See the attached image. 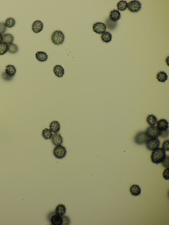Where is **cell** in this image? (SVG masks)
<instances>
[{
	"label": "cell",
	"instance_id": "1",
	"mask_svg": "<svg viewBox=\"0 0 169 225\" xmlns=\"http://www.w3.org/2000/svg\"><path fill=\"white\" fill-rule=\"evenodd\" d=\"M48 219L51 224L53 225H69L70 223L69 217L64 215L60 216L57 215L55 212L50 213Z\"/></svg>",
	"mask_w": 169,
	"mask_h": 225
},
{
	"label": "cell",
	"instance_id": "2",
	"mask_svg": "<svg viewBox=\"0 0 169 225\" xmlns=\"http://www.w3.org/2000/svg\"><path fill=\"white\" fill-rule=\"evenodd\" d=\"M165 151L161 148H158L153 150L151 155L152 162L156 164L162 163L166 158Z\"/></svg>",
	"mask_w": 169,
	"mask_h": 225
},
{
	"label": "cell",
	"instance_id": "3",
	"mask_svg": "<svg viewBox=\"0 0 169 225\" xmlns=\"http://www.w3.org/2000/svg\"><path fill=\"white\" fill-rule=\"evenodd\" d=\"M64 35L60 31H54L51 36V40L52 42L56 45L62 44L64 42Z\"/></svg>",
	"mask_w": 169,
	"mask_h": 225
},
{
	"label": "cell",
	"instance_id": "4",
	"mask_svg": "<svg viewBox=\"0 0 169 225\" xmlns=\"http://www.w3.org/2000/svg\"><path fill=\"white\" fill-rule=\"evenodd\" d=\"M53 153L54 155L56 158L60 159L65 157L67 151L66 148L61 145L54 147Z\"/></svg>",
	"mask_w": 169,
	"mask_h": 225
},
{
	"label": "cell",
	"instance_id": "5",
	"mask_svg": "<svg viewBox=\"0 0 169 225\" xmlns=\"http://www.w3.org/2000/svg\"><path fill=\"white\" fill-rule=\"evenodd\" d=\"M149 138L145 132L140 131L136 134L135 137L134 141L136 144L141 145L146 143Z\"/></svg>",
	"mask_w": 169,
	"mask_h": 225
},
{
	"label": "cell",
	"instance_id": "6",
	"mask_svg": "<svg viewBox=\"0 0 169 225\" xmlns=\"http://www.w3.org/2000/svg\"><path fill=\"white\" fill-rule=\"evenodd\" d=\"M147 136L150 138H158L160 136V131L155 126H150L145 131Z\"/></svg>",
	"mask_w": 169,
	"mask_h": 225
},
{
	"label": "cell",
	"instance_id": "7",
	"mask_svg": "<svg viewBox=\"0 0 169 225\" xmlns=\"http://www.w3.org/2000/svg\"><path fill=\"white\" fill-rule=\"evenodd\" d=\"M145 144L147 149L153 151L159 147L160 143L158 138H150Z\"/></svg>",
	"mask_w": 169,
	"mask_h": 225
},
{
	"label": "cell",
	"instance_id": "8",
	"mask_svg": "<svg viewBox=\"0 0 169 225\" xmlns=\"http://www.w3.org/2000/svg\"><path fill=\"white\" fill-rule=\"evenodd\" d=\"M127 8L130 12H137L141 9V4L137 1H132L127 4Z\"/></svg>",
	"mask_w": 169,
	"mask_h": 225
},
{
	"label": "cell",
	"instance_id": "9",
	"mask_svg": "<svg viewBox=\"0 0 169 225\" xmlns=\"http://www.w3.org/2000/svg\"><path fill=\"white\" fill-rule=\"evenodd\" d=\"M93 31L96 33L101 34L104 33L106 29L105 24L103 23L97 22L92 27Z\"/></svg>",
	"mask_w": 169,
	"mask_h": 225
},
{
	"label": "cell",
	"instance_id": "10",
	"mask_svg": "<svg viewBox=\"0 0 169 225\" xmlns=\"http://www.w3.org/2000/svg\"><path fill=\"white\" fill-rule=\"evenodd\" d=\"M51 141L55 146L61 145L63 143V140L61 134L59 133H54L51 138Z\"/></svg>",
	"mask_w": 169,
	"mask_h": 225
},
{
	"label": "cell",
	"instance_id": "11",
	"mask_svg": "<svg viewBox=\"0 0 169 225\" xmlns=\"http://www.w3.org/2000/svg\"><path fill=\"white\" fill-rule=\"evenodd\" d=\"M156 125V127L160 131H165L168 129L169 123L166 119H160L157 121Z\"/></svg>",
	"mask_w": 169,
	"mask_h": 225
},
{
	"label": "cell",
	"instance_id": "12",
	"mask_svg": "<svg viewBox=\"0 0 169 225\" xmlns=\"http://www.w3.org/2000/svg\"><path fill=\"white\" fill-rule=\"evenodd\" d=\"M43 28V24L42 22L37 20L34 22L32 26V29L35 34L39 33L41 32Z\"/></svg>",
	"mask_w": 169,
	"mask_h": 225
},
{
	"label": "cell",
	"instance_id": "13",
	"mask_svg": "<svg viewBox=\"0 0 169 225\" xmlns=\"http://www.w3.org/2000/svg\"><path fill=\"white\" fill-rule=\"evenodd\" d=\"M53 71L54 75L59 78L62 77L64 74V68L61 65H56L54 67Z\"/></svg>",
	"mask_w": 169,
	"mask_h": 225
},
{
	"label": "cell",
	"instance_id": "14",
	"mask_svg": "<svg viewBox=\"0 0 169 225\" xmlns=\"http://www.w3.org/2000/svg\"><path fill=\"white\" fill-rule=\"evenodd\" d=\"M130 192L132 195L137 196H140L141 193V189L140 186L137 185H133L130 189Z\"/></svg>",
	"mask_w": 169,
	"mask_h": 225
},
{
	"label": "cell",
	"instance_id": "15",
	"mask_svg": "<svg viewBox=\"0 0 169 225\" xmlns=\"http://www.w3.org/2000/svg\"><path fill=\"white\" fill-rule=\"evenodd\" d=\"M5 73L7 75L13 77L16 73V69L14 66L12 65H8L5 68Z\"/></svg>",
	"mask_w": 169,
	"mask_h": 225
},
{
	"label": "cell",
	"instance_id": "16",
	"mask_svg": "<svg viewBox=\"0 0 169 225\" xmlns=\"http://www.w3.org/2000/svg\"><path fill=\"white\" fill-rule=\"evenodd\" d=\"M49 128L52 132L56 133H59L60 130L61 126L58 122L53 121L50 123Z\"/></svg>",
	"mask_w": 169,
	"mask_h": 225
},
{
	"label": "cell",
	"instance_id": "17",
	"mask_svg": "<svg viewBox=\"0 0 169 225\" xmlns=\"http://www.w3.org/2000/svg\"><path fill=\"white\" fill-rule=\"evenodd\" d=\"M35 57L39 62H45L47 61L48 58L47 54L45 52L42 51L37 52L35 54Z\"/></svg>",
	"mask_w": 169,
	"mask_h": 225
},
{
	"label": "cell",
	"instance_id": "18",
	"mask_svg": "<svg viewBox=\"0 0 169 225\" xmlns=\"http://www.w3.org/2000/svg\"><path fill=\"white\" fill-rule=\"evenodd\" d=\"M110 18L112 21L115 22L118 21L120 19L121 14L119 11L114 10L111 11L110 16Z\"/></svg>",
	"mask_w": 169,
	"mask_h": 225
},
{
	"label": "cell",
	"instance_id": "19",
	"mask_svg": "<svg viewBox=\"0 0 169 225\" xmlns=\"http://www.w3.org/2000/svg\"><path fill=\"white\" fill-rule=\"evenodd\" d=\"M156 78L158 81L161 83H165L168 79L167 73L163 71H160L157 74Z\"/></svg>",
	"mask_w": 169,
	"mask_h": 225
},
{
	"label": "cell",
	"instance_id": "20",
	"mask_svg": "<svg viewBox=\"0 0 169 225\" xmlns=\"http://www.w3.org/2000/svg\"><path fill=\"white\" fill-rule=\"evenodd\" d=\"M66 212V208L65 205L62 204H59L57 206L54 212L57 215L62 216H64Z\"/></svg>",
	"mask_w": 169,
	"mask_h": 225
},
{
	"label": "cell",
	"instance_id": "21",
	"mask_svg": "<svg viewBox=\"0 0 169 225\" xmlns=\"http://www.w3.org/2000/svg\"><path fill=\"white\" fill-rule=\"evenodd\" d=\"M3 42L6 43L7 44L10 45L14 42V37L13 36L10 34H6L2 36Z\"/></svg>",
	"mask_w": 169,
	"mask_h": 225
},
{
	"label": "cell",
	"instance_id": "22",
	"mask_svg": "<svg viewBox=\"0 0 169 225\" xmlns=\"http://www.w3.org/2000/svg\"><path fill=\"white\" fill-rule=\"evenodd\" d=\"M157 121V117L153 114L148 115L146 118V122L150 126H153L156 125Z\"/></svg>",
	"mask_w": 169,
	"mask_h": 225
},
{
	"label": "cell",
	"instance_id": "23",
	"mask_svg": "<svg viewBox=\"0 0 169 225\" xmlns=\"http://www.w3.org/2000/svg\"><path fill=\"white\" fill-rule=\"evenodd\" d=\"M101 38L103 42L108 43L111 42L112 35L110 32H106L102 34Z\"/></svg>",
	"mask_w": 169,
	"mask_h": 225
},
{
	"label": "cell",
	"instance_id": "24",
	"mask_svg": "<svg viewBox=\"0 0 169 225\" xmlns=\"http://www.w3.org/2000/svg\"><path fill=\"white\" fill-rule=\"evenodd\" d=\"M42 135L43 138L45 139L49 140L51 138L53 133L50 129L45 128L42 131Z\"/></svg>",
	"mask_w": 169,
	"mask_h": 225
},
{
	"label": "cell",
	"instance_id": "25",
	"mask_svg": "<svg viewBox=\"0 0 169 225\" xmlns=\"http://www.w3.org/2000/svg\"><path fill=\"white\" fill-rule=\"evenodd\" d=\"M117 9L121 11H124L126 10L127 6V3L126 1H120L117 4Z\"/></svg>",
	"mask_w": 169,
	"mask_h": 225
},
{
	"label": "cell",
	"instance_id": "26",
	"mask_svg": "<svg viewBox=\"0 0 169 225\" xmlns=\"http://www.w3.org/2000/svg\"><path fill=\"white\" fill-rule=\"evenodd\" d=\"M9 50V46L6 43L2 42L0 43V55H3Z\"/></svg>",
	"mask_w": 169,
	"mask_h": 225
},
{
	"label": "cell",
	"instance_id": "27",
	"mask_svg": "<svg viewBox=\"0 0 169 225\" xmlns=\"http://www.w3.org/2000/svg\"><path fill=\"white\" fill-rule=\"evenodd\" d=\"M5 24L6 27L11 28L15 26L16 21L14 19L9 18L6 19Z\"/></svg>",
	"mask_w": 169,
	"mask_h": 225
},
{
	"label": "cell",
	"instance_id": "28",
	"mask_svg": "<svg viewBox=\"0 0 169 225\" xmlns=\"http://www.w3.org/2000/svg\"><path fill=\"white\" fill-rule=\"evenodd\" d=\"M19 51L18 46L15 44H11L9 45V50L10 53L14 54L17 53Z\"/></svg>",
	"mask_w": 169,
	"mask_h": 225
},
{
	"label": "cell",
	"instance_id": "29",
	"mask_svg": "<svg viewBox=\"0 0 169 225\" xmlns=\"http://www.w3.org/2000/svg\"><path fill=\"white\" fill-rule=\"evenodd\" d=\"M162 149L165 151H169V140H166L163 141L162 145Z\"/></svg>",
	"mask_w": 169,
	"mask_h": 225
},
{
	"label": "cell",
	"instance_id": "30",
	"mask_svg": "<svg viewBox=\"0 0 169 225\" xmlns=\"http://www.w3.org/2000/svg\"><path fill=\"white\" fill-rule=\"evenodd\" d=\"M7 27L5 24L4 23H0V34H2L4 33L6 31Z\"/></svg>",
	"mask_w": 169,
	"mask_h": 225
},
{
	"label": "cell",
	"instance_id": "31",
	"mask_svg": "<svg viewBox=\"0 0 169 225\" xmlns=\"http://www.w3.org/2000/svg\"><path fill=\"white\" fill-rule=\"evenodd\" d=\"M168 171L169 167H168L165 169L163 172V177L165 180H168L169 179Z\"/></svg>",
	"mask_w": 169,
	"mask_h": 225
},
{
	"label": "cell",
	"instance_id": "32",
	"mask_svg": "<svg viewBox=\"0 0 169 225\" xmlns=\"http://www.w3.org/2000/svg\"><path fill=\"white\" fill-rule=\"evenodd\" d=\"M160 136L163 138H168L169 135L168 129L163 131H160Z\"/></svg>",
	"mask_w": 169,
	"mask_h": 225
},
{
	"label": "cell",
	"instance_id": "33",
	"mask_svg": "<svg viewBox=\"0 0 169 225\" xmlns=\"http://www.w3.org/2000/svg\"><path fill=\"white\" fill-rule=\"evenodd\" d=\"M2 77L4 80L6 81H10L11 80L13 77H11L7 75L5 72H4L2 74Z\"/></svg>",
	"mask_w": 169,
	"mask_h": 225
},
{
	"label": "cell",
	"instance_id": "34",
	"mask_svg": "<svg viewBox=\"0 0 169 225\" xmlns=\"http://www.w3.org/2000/svg\"><path fill=\"white\" fill-rule=\"evenodd\" d=\"M162 165L163 167L167 168L169 166V156H166V158L165 159L164 161H163L162 163Z\"/></svg>",
	"mask_w": 169,
	"mask_h": 225
},
{
	"label": "cell",
	"instance_id": "35",
	"mask_svg": "<svg viewBox=\"0 0 169 225\" xmlns=\"http://www.w3.org/2000/svg\"><path fill=\"white\" fill-rule=\"evenodd\" d=\"M3 41V37L2 36L1 34H0V43H1Z\"/></svg>",
	"mask_w": 169,
	"mask_h": 225
}]
</instances>
